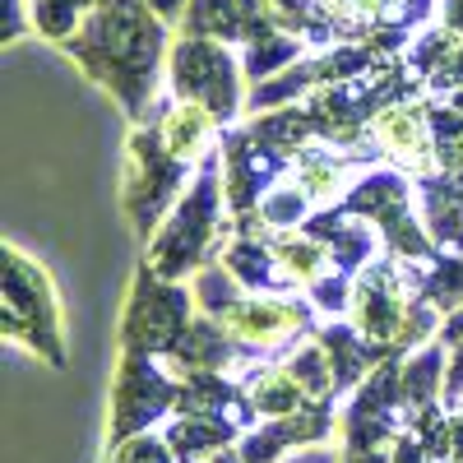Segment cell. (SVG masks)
Segmentation results:
<instances>
[{
	"label": "cell",
	"mask_w": 463,
	"mask_h": 463,
	"mask_svg": "<svg viewBox=\"0 0 463 463\" xmlns=\"http://www.w3.org/2000/svg\"><path fill=\"white\" fill-rule=\"evenodd\" d=\"M98 0H33V28L52 37V43H65V37L89 19V10Z\"/></svg>",
	"instance_id": "f1b7e54d"
},
{
	"label": "cell",
	"mask_w": 463,
	"mask_h": 463,
	"mask_svg": "<svg viewBox=\"0 0 463 463\" xmlns=\"http://www.w3.org/2000/svg\"><path fill=\"white\" fill-rule=\"evenodd\" d=\"M445 28L463 37V0H445Z\"/></svg>",
	"instance_id": "e575fe53"
},
{
	"label": "cell",
	"mask_w": 463,
	"mask_h": 463,
	"mask_svg": "<svg viewBox=\"0 0 463 463\" xmlns=\"http://www.w3.org/2000/svg\"><path fill=\"white\" fill-rule=\"evenodd\" d=\"M417 209H421V222H427L436 250L463 255V172L417 176Z\"/></svg>",
	"instance_id": "2e32d148"
},
{
	"label": "cell",
	"mask_w": 463,
	"mask_h": 463,
	"mask_svg": "<svg viewBox=\"0 0 463 463\" xmlns=\"http://www.w3.org/2000/svg\"><path fill=\"white\" fill-rule=\"evenodd\" d=\"M431 144L440 172H463V111L454 102L431 98Z\"/></svg>",
	"instance_id": "83f0119b"
},
{
	"label": "cell",
	"mask_w": 463,
	"mask_h": 463,
	"mask_svg": "<svg viewBox=\"0 0 463 463\" xmlns=\"http://www.w3.org/2000/svg\"><path fill=\"white\" fill-rule=\"evenodd\" d=\"M209 463H213V458H209Z\"/></svg>",
	"instance_id": "d590c367"
},
{
	"label": "cell",
	"mask_w": 463,
	"mask_h": 463,
	"mask_svg": "<svg viewBox=\"0 0 463 463\" xmlns=\"http://www.w3.org/2000/svg\"><path fill=\"white\" fill-rule=\"evenodd\" d=\"M353 292H357V279H347V274H329V279H320L316 288H306V301L316 306L320 316H347L353 311Z\"/></svg>",
	"instance_id": "f546056e"
},
{
	"label": "cell",
	"mask_w": 463,
	"mask_h": 463,
	"mask_svg": "<svg viewBox=\"0 0 463 463\" xmlns=\"http://www.w3.org/2000/svg\"><path fill=\"white\" fill-rule=\"evenodd\" d=\"M200 316L195 292L185 283H167L153 269H135V283L121 311V353L130 357H172V347L185 338L190 320Z\"/></svg>",
	"instance_id": "52a82bcc"
},
{
	"label": "cell",
	"mask_w": 463,
	"mask_h": 463,
	"mask_svg": "<svg viewBox=\"0 0 463 463\" xmlns=\"http://www.w3.org/2000/svg\"><path fill=\"white\" fill-rule=\"evenodd\" d=\"M222 190H227V213L232 218H250L255 204L292 172V153L264 144L250 126L241 130H222Z\"/></svg>",
	"instance_id": "30bf717a"
},
{
	"label": "cell",
	"mask_w": 463,
	"mask_h": 463,
	"mask_svg": "<svg viewBox=\"0 0 463 463\" xmlns=\"http://www.w3.org/2000/svg\"><path fill=\"white\" fill-rule=\"evenodd\" d=\"M190 292H195V306H200V316H209V320H222L232 306H237L241 297H246V288L237 283V274L222 264V260H213V264H204L195 279H190Z\"/></svg>",
	"instance_id": "4316f807"
},
{
	"label": "cell",
	"mask_w": 463,
	"mask_h": 463,
	"mask_svg": "<svg viewBox=\"0 0 463 463\" xmlns=\"http://www.w3.org/2000/svg\"><path fill=\"white\" fill-rule=\"evenodd\" d=\"M283 463H343V454L329 449V445H311V449H297V454L283 458Z\"/></svg>",
	"instance_id": "d6a6232c"
},
{
	"label": "cell",
	"mask_w": 463,
	"mask_h": 463,
	"mask_svg": "<svg viewBox=\"0 0 463 463\" xmlns=\"http://www.w3.org/2000/svg\"><path fill=\"white\" fill-rule=\"evenodd\" d=\"M445 357H449V347L440 338H431L427 347H417V353H408L399 362V394H403V408L408 417L417 412H427V408H445L440 394H445Z\"/></svg>",
	"instance_id": "d6986e66"
},
{
	"label": "cell",
	"mask_w": 463,
	"mask_h": 463,
	"mask_svg": "<svg viewBox=\"0 0 463 463\" xmlns=\"http://www.w3.org/2000/svg\"><path fill=\"white\" fill-rule=\"evenodd\" d=\"M316 306L301 297H288V292H246L232 311L218 320L232 338L250 353H288L292 343L311 338L320 325H316Z\"/></svg>",
	"instance_id": "9c48e42d"
},
{
	"label": "cell",
	"mask_w": 463,
	"mask_h": 463,
	"mask_svg": "<svg viewBox=\"0 0 463 463\" xmlns=\"http://www.w3.org/2000/svg\"><path fill=\"white\" fill-rule=\"evenodd\" d=\"M163 436H167L176 463H209V458H218L227 445L241 440L237 427H227V421H218V417H200V412H176V417L167 421Z\"/></svg>",
	"instance_id": "44dd1931"
},
{
	"label": "cell",
	"mask_w": 463,
	"mask_h": 463,
	"mask_svg": "<svg viewBox=\"0 0 463 463\" xmlns=\"http://www.w3.org/2000/svg\"><path fill=\"white\" fill-rule=\"evenodd\" d=\"M279 362L292 371V380L306 390V399H311V403H334V399H338V394H334V366H329V353H325V343H320L316 334H311V338H301V343H292Z\"/></svg>",
	"instance_id": "484cf974"
},
{
	"label": "cell",
	"mask_w": 463,
	"mask_h": 463,
	"mask_svg": "<svg viewBox=\"0 0 463 463\" xmlns=\"http://www.w3.org/2000/svg\"><path fill=\"white\" fill-rule=\"evenodd\" d=\"M167 84H172V98L209 107L222 126H232L246 111V93H241L246 89V70H241V56L232 52L227 43H218V37L181 33V43L167 56Z\"/></svg>",
	"instance_id": "8992f818"
},
{
	"label": "cell",
	"mask_w": 463,
	"mask_h": 463,
	"mask_svg": "<svg viewBox=\"0 0 463 463\" xmlns=\"http://www.w3.org/2000/svg\"><path fill=\"white\" fill-rule=\"evenodd\" d=\"M458 463H463V458H458Z\"/></svg>",
	"instance_id": "8d00e7d4"
},
{
	"label": "cell",
	"mask_w": 463,
	"mask_h": 463,
	"mask_svg": "<svg viewBox=\"0 0 463 463\" xmlns=\"http://www.w3.org/2000/svg\"><path fill=\"white\" fill-rule=\"evenodd\" d=\"M316 338L325 343V353H329V366H334V394H353L366 384V375L380 366V362H390V357H380L375 347L366 343V334L353 325V320H343L334 316L329 325L316 329Z\"/></svg>",
	"instance_id": "e0dca14e"
},
{
	"label": "cell",
	"mask_w": 463,
	"mask_h": 463,
	"mask_svg": "<svg viewBox=\"0 0 463 463\" xmlns=\"http://www.w3.org/2000/svg\"><path fill=\"white\" fill-rule=\"evenodd\" d=\"M306 232L329 246L334 269H338V274H347V279H357L371 260L384 255V241H380L375 222L357 218L353 209H343V204H338V209H334V204H329V209H316L311 218H306Z\"/></svg>",
	"instance_id": "4fadbf2b"
},
{
	"label": "cell",
	"mask_w": 463,
	"mask_h": 463,
	"mask_svg": "<svg viewBox=\"0 0 463 463\" xmlns=\"http://www.w3.org/2000/svg\"><path fill=\"white\" fill-rule=\"evenodd\" d=\"M24 0H10V24H5V43H19V33H24Z\"/></svg>",
	"instance_id": "836d02e7"
},
{
	"label": "cell",
	"mask_w": 463,
	"mask_h": 463,
	"mask_svg": "<svg viewBox=\"0 0 463 463\" xmlns=\"http://www.w3.org/2000/svg\"><path fill=\"white\" fill-rule=\"evenodd\" d=\"M148 126H158L163 144L176 153L185 167H200L209 153H218L222 130H227L209 107H200V102H181V98L158 102V111H153V121H148Z\"/></svg>",
	"instance_id": "5bb4252c"
},
{
	"label": "cell",
	"mask_w": 463,
	"mask_h": 463,
	"mask_svg": "<svg viewBox=\"0 0 463 463\" xmlns=\"http://www.w3.org/2000/svg\"><path fill=\"white\" fill-rule=\"evenodd\" d=\"M269 241H274L279 269H283V279H288L292 292H297V288L306 292V288H316L320 279L338 274L329 246H325L320 237H311L306 227H297V232H269Z\"/></svg>",
	"instance_id": "ffe728a7"
},
{
	"label": "cell",
	"mask_w": 463,
	"mask_h": 463,
	"mask_svg": "<svg viewBox=\"0 0 463 463\" xmlns=\"http://www.w3.org/2000/svg\"><path fill=\"white\" fill-rule=\"evenodd\" d=\"M222 264L237 274V283L246 292H292L283 269H279L274 241H269V232H260V227H237L232 246L222 250Z\"/></svg>",
	"instance_id": "ac0fdd59"
},
{
	"label": "cell",
	"mask_w": 463,
	"mask_h": 463,
	"mask_svg": "<svg viewBox=\"0 0 463 463\" xmlns=\"http://www.w3.org/2000/svg\"><path fill=\"white\" fill-rule=\"evenodd\" d=\"M343 209H353L357 218L375 222L384 255L408 260V264L436 255V241H431L427 222H421V209H417V176H408L390 163H375L353 190H347Z\"/></svg>",
	"instance_id": "5b68a950"
},
{
	"label": "cell",
	"mask_w": 463,
	"mask_h": 463,
	"mask_svg": "<svg viewBox=\"0 0 463 463\" xmlns=\"http://www.w3.org/2000/svg\"><path fill=\"white\" fill-rule=\"evenodd\" d=\"M237 237V218L227 213V190H222V153L195 167V181L176 200V209L163 218V227L144 241V269H153L167 283L195 279L204 264L222 260V250Z\"/></svg>",
	"instance_id": "7a4b0ae2"
},
{
	"label": "cell",
	"mask_w": 463,
	"mask_h": 463,
	"mask_svg": "<svg viewBox=\"0 0 463 463\" xmlns=\"http://www.w3.org/2000/svg\"><path fill=\"white\" fill-rule=\"evenodd\" d=\"M185 33H195V37H218V43L227 47H246L250 37L274 19L264 10V0H190V10L181 14Z\"/></svg>",
	"instance_id": "9a60e30c"
},
{
	"label": "cell",
	"mask_w": 463,
	"mask_h": 463,
	"mask_svg": "<svg viewBox=\"0 0 463 463\" xmlns=\"http://www.w3.org/2000/svg\"><path fill=\"white\" fill-rule=\"evenodd\" d=\"M98 89L116 98L130 126L158 111V80L167 65V19L148 0H98L89 19L61 43Z\"/></svg>",
	"instance_id": "6da1fadb"
},
{
	"label": "cell",
	"mask_w": 463,
	"mask_h": 463,
	"mask_svg": "<svg viewBox=\"0 0 463 463\" xmlns=\"http://www.w3.org/2000/svg\"><path fill=\"white\" fill-rule=\"evenodd\" d=\"M390 463H436V458H431V449H427V445H421V436L408 427V431L390 445Z\"/></svg>",
	"instance_id": "1f68e13d"
},
{
	"label": "cell",
	"mask_w": 463,
	"mask_h": 463,
	"mask_svg": "<svg viewBox=\"0 0 463 463\" xmlns=\"http://www.w3.org/2000/svg\"><path fill=\"white\" fill-rule=\"evenodd\" d=\"M334 431H338L334 403H306V408L292 412V417L260 421L255 431H246V436L237 440V454H241L246 463H283V458H292L297 449L325 445Z\"/></svg>",
	"instance_id": "7c38bea8"
},
{
	"label": "cell",
	"mask_w": 463,
	"mask_h": 463,
	"mask_svg": "<svg viewBox=\"0 0 463 463\" xmlns=\"http://www.w3.org/2000/svg\"><path fill=\"white\" fill-rule=\"evenodd\" d=\"M408 264V260H403ZM412 288L421 301H431L440 316H454L463 306V255L458 250H436L431 260H417L408 264Z\"/></svg>",
	"instance_id": "603a6c76"
},
{
	"label": "cell",
	"mask_w": 463,
	"mask_h": 463,
	"mask_svg": "<svg viewBox=\"0 0 463 463\" xmlns=\"http://www.w3.org/2000/svg\"><path fill=\"white\" fill-rule=\"evenodd\" d=\"M181 403V375L163 357H121V375L111 390V427H107V449L144 436L158 427L163 417H176Z\"/></svg>",
	"instance_id": "ba28073f"
},
{
	"label": "cell",
	"mask_w": 463,
	"mask_h": 463,
	"mask_svg": "<svg viewBox=\"0 0 463 463\" xmlns=\"http://www.w3.org/2000/svg\"><path fill=\"white\" fill-rule=\"evenodd\" d=\"M107 463H176V454H172V445H167V436H135V440H126V445H116V449H107Z\"/></svg>",
	"instance_id": "4dcf8cb0"
},
{
	"label": "cell",
	"mask_w": 463,
	"mask_h": 463,
	"mask_svg": "<svg viewBox=\"0 0 463 463\" xmlns=\"http://www.w3.org/2000/svg\"><path fill=\"white\" fill-rule=\"evenodd\" d=\"M301 61V37H292V28H283L279 19H269L250 43L241 47V70H246V84H264L283 74L288 65Z\"/></svg>",
	"instance_id": "cb8c5ba5"
},
{
	"label": "cell",
	"mask_w": 463,
	"mask_h": 463,
	"mask_svg": "<svg viewBox=\"0 0 463 463\" xmlns=\"http://www.w3.org/2000/svg\"><path fill=\"white\" fill-rule=\"evenodd\" d=\"M316 213V204H311V195L292 181V176H283L269 195L255 204V213L250 218H237V227H260V232H297V227H306V218Z\"/></svg>",
	"instance_id": "d4e9b609"
},
{
	"label": "cell",
	"mask_w": 463,
	"mask_h": 463,
	"mask_svg": "<svg viewBox=\"0 0 463 463\" xmlns=\"http://www.w3.org/2000/svg\"><path fill=\"white\" fill-rule=\"evenodd\" d=\"M366 144L375 148L380 163H390L408 176H431L436 144H431V98H403L390 102L366 130Z\"/></svg>",
	"instance_id": "8fae6325"
},
{
	"label": "cell",
	"mask_w": 463,
	"mask_h": 463,
	"mask_svg": "<svg viewBox=\"0 0 463 463\" xmlns=\"http://www.w3.org/2000/svg\"><path fill=\"white\" fill-rule=\"evenodd\" d=\"M0 338L33 353L56 371L70 366L65 357V316L52 274L19 246H5V283H0Z\"/></svg>",
	"instance_id": "3957f363"
},
{
	"label": "cell",
	"mask_w": 463,
	"mask_h": 463,
	"mask_svg": "<svg viewBox=\"0 0 463 463\" xmlns=\"http://www.w3.org/2000/svg\"><path fill=\"white\" fill-rule=\"evenodd\" d=\"M190 167L163 144L158 126H135L126 144V172H121V209L135 232V241H148L190 190Z\"/></svg>",
	"instance_id": "277c9868"
},
{
	"label": "cell",
	"mask_w": 463,
	"mask_h": 463,
	"mask_svg": "<svg viewBox=\"0 0 463 463\" xmlns=\"http://www.w3.org/2000/svg\"><path fill=\"white\" fill-rule=\"evenodd\" d=\"M246 394H250V403H255V417L260 421H274V417H292V412H301L306 403V390L292 380V371L283 366V362H260L255 371H246Z\"/></svg>",
	"instance_id": "7402d4cb"
}]
</instances>
